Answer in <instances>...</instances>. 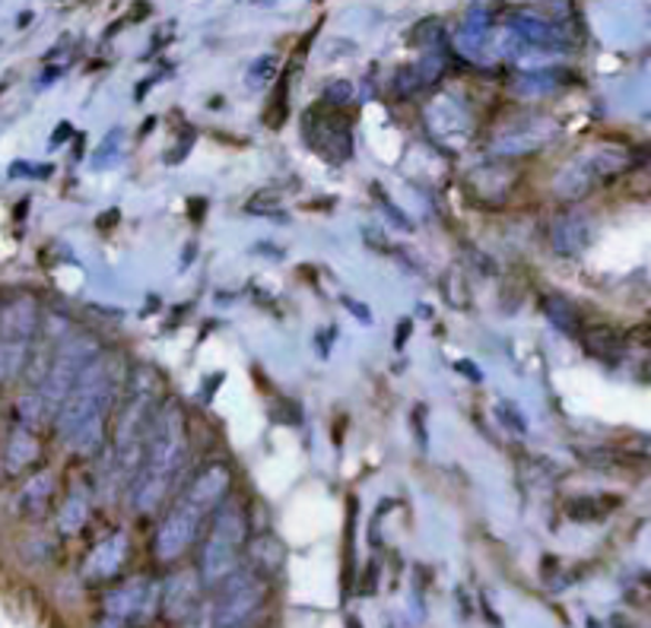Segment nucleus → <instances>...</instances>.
Segmentation results:
<instances>
[{
  "label": "nucleus",
  "mask_w": 651,
  "mask_h": 628,
  "mask_svg": "<svg viewBox=\"0 0 651 628\" xmlns=\"http://www.w3.org/2000/svg\"><path fill=\"white\" fill-rule=\"evenodd\" d=\"M124 378H127V366L118 349H99L93 362L76 374L71 391L64 394L58 413L51 419L58 439L71 444L76 454L102 451L115 403L124 391Z\"/></svg>",
  "instance_id": "1"
},
{
  "label": "nucleus",
  "mask_w": 651,
  "mask_h": 628,
  "mask_svg": "<svg viewBox=\"0 0 651 628\" xmlns=\"http://www.w3.org/2000/svg\"><path fill=\"white\" fill-rule=\"evenodd\" d=\"M188 461V416L175 397L159 400L137 473L131 480V508L137 514H153L163 508L172 486L178 483Z\"/></svg>",
  "instance_id": "2"
},
{
  "label": "nucleus",
  "mask_w": 651,
  "mask_h": 628,
  "mask_svg": "<svg viewBox=\"0 0 651 628\" xmlns=\"http://www.w3.org/2000/svg\"><path fill=\"white\" fill-rule=\"evenodd\" d=\"M232 492V470L223 461L204 464L188 486L182 488V495L175 498L169 512L163 514L156 536H153V553L159 562H175L192 549L194 539H200L207 521L214 517L219 505L229 498Z\"/></svg>",
  "instance_id": "3"
},
{
  "label": "nucleus",
  "mask_w": 651,
  "mask_h": 628,
  "mask_svg": "<svg viewBox=\"0 0 651 628\" xmlns=\"http://www.w3.org/2000/svg\"><path fill=\"white\" fill-rule=\"evenodd\" d=\"M156 406H159L156 374L149 369L127 374V384L115 403V413L108 422V439H105V442H112V470H108L112 483L131 486L137 464H141V454H144L146 432H149Z\"/></svg>",
  "instance_id": "4"
},
{
  "label": "nucleus",
  "mask_w": 651,
  "mask_h": 628,
  "mask_svg": "<svg viewBox=\"0 0 651 628\" xmlns=\"http://www.w3.org/2000/svg\"><path fill=\"white\" fill-rule=\"evenodd\" d=\"M99 349H102V343L90 330H68L51 349L49 362L39 372V381L32 384V394L20 403V422L32 425V429L42 425V422H51L64 394L76 381V374L93 362Z\"/></svg>",
  "instance_id": "5"
},
{
  "label": "nucleus",
  "mask_w": 651,
  "mask_h": 628,
  "mask_svg": "<svg viewBox=\"0 0 651 628\" xmlns=\"http://www.w3.org/2000/svg\"><path fill=\"white\" fill-rule=\"evenodd\" d=\"M204 543H200V562L197 575L204 587L223 584L245 558V543H248V512L239 498H226L214 517L204 527Z\"/></svg>",
  "instance_id": "6"
},
{
  "label": "nucleus",
  "mask_w": 651,
  "mask_h": 628,
  "mask_svg": "<svg viewBox=\"0 0 651 628\" xmlns=\"http://www.w3.org/2000/svg\"><path fill=\"white\" fill-rule=\"evenodd\" d=\"M39 325L42 305L32 292H10L0 299V388L25 372Z\"/></svg>",
  "instance_id": "7"
},
{
  "label": "nucleus",
  "mask_w": 651,
  "mask_h": 628,
  "mask_svg": "<svg viewBox=\"0 0 651 628\" xmlns=\"http://www.w3.org/2000/svg\"><path fill=\"white\" fill-rule=\"evenodd\" d=\"M217 604H214V626L241 628L248 619L261 612L267 600V578L251 568H236L223 584H217Z\"/></svg>",
  "instance_id": "8"
},
{
  "label": "nucleus",
  "mask_w": 651,
  "mask_h": 628,
  "mask_svg": "<svg viewBox=\"0 0 651 628\" xmlns=\"http://www.w3.org/2000/svg\"><path fill=\"white\" fill-rule=\"evenodd\" d=\"M627 165L629 159L623 153H617V150H595V153L579 156L576 163H569L559 172V178H556L554 185L556 194L566 197V200H579L585 194H591L601 182L620 175Z\"/></svg>",
  "instance_id": "9"
},
{
  "label": "nucleus",
  "mask_w": 651,
  "mask_h": 628,
  "mask_svg": "<svg viewBox=\"0 0 651 628\" xmlns=\"http://www.w3.org/2000/svg\"><path fill=\"white\" fill-rule=\"evenodd\" d=\"M591 238H595V223L585 209H566L550 223V245H554L556 255H581V251H588Z\"/></svg>",
  "instance_id": "10"
},
{
  "label": "nucleus",
  "mask_w": 651,
  "mask_h": 628,
  "mask_svg": "<svg viewBox=\"0 0 651 628\" xmlns=\"http://www.w3.org/2000/svg\"><path fill=\"white\" fill-rule=\"evenodd\" d=\"M156 597H159L156 584L149 581V578H134V581L115 587L105 597V616H115V619H124V622L141 619L146 612H153Z\"/></svg>",
  "instance_id": "11"
},
{
  "label": "nucleus",
  "mask_w": 651,
  "mask_h": 628,
  "mask_svg": "<svg viewBox=\"0 0 651 628\" xmlns=\"http://www.w3.org/2000/svg\"><path fill=\"white\" fill-rule=\"evenodd\" d=\"M127 556H131L127 534H121L118 531V534L105 536L102 543L93 546V553L83 562V578H86V581H108V578H115L121 568H124Z\"/></svg>",
  "instance_id": "12"
},
{
  "label": "nucleus",
  "mask_w": 651,
  "mask_h": 628,
  "mask_svg": "<svg viewBox=\"0 0 651 628\" xmlns=\"http://www.w3.org/2000/svg\"><path fill=\"white\" fill-rule=\"evenodd\" d=\"M512 35L518 42L534 48H554V51H562L569 48V32L559 23H550V20H540V17H512Z\"/></svg>",
  "instance_id": "13"
},
{
  "label": "nucleus",
  "mask_w": 651,
  "mask_h": 628,
  "mask_svg": "<svg viewBox=\"0 0 651 628\" xmlns=\"http://www.w3.org/2000/svg\"><path fill=\"white\" fill-rule=\"evenodd\" d=\"M39 451H42V444H39L35 429L20 422V425L13 429L10 442H7V451H3V466H7V473H10V476H20L29 466L39 464Z\"/></svg>",
  "instance_id": "14"
},
{
  "label": "nucleus",
  "mask_w": 651,
  "mask_h": 628,
  "mask_svg": "<svg viewBox=\"0 0 651 628\" xmlns=\"http://www.w3.org/2000/svg\"><path fill=\"white\" fill-rule=\"evenodd\" d=\"M245 558H248V568L251 572H258L261 578H270V575H277L283 568L287 549H283V543L273 534H261L245 543Z\"/></svg>",
  "instance_id": "15"
},
{
  "label": "nucleus",
  "mask_w": 651,
  "mask_h": 628,
  "mask_svg": "<svg viewBox=\"0 0 651 628\" xmlns=\"http://www.w3.org/2000/svg\"><path fill=\"white\" fill-rule=\"evenodd\" d=\"M200 575L194 572H178L172 575L169 584H166V597H163V606H166V616L172 619H185L197 606V594H200Z\"/></svg>",
  "instance_id": "16"
},
{
  "label": "nucleus",
  "mask_w": 651,
  "mask_h": 628,
  "mask_svg": "<svg viewBox=\"0 0 651 628\" xmlns=\"http://www.w3.org/2000/svg\"><path fill=\"white\" fill-rule=\"evenodd\" d=\"M576 337H579L581 347L588 349L591 356L607 359V362H613V359H620L627 352V337H623V330H617L613 325H581Z\"/></svg>",
  "instance_id": "17"
},
{
  "label": "nucleus",
  "mask_w": 651,
  "mask_h": 628,
  "mask_svg": "<svg viewBox=\"0 0 651 628\" xmlns=\"http://www.w3.org/2000/svg\"><path fill=\"white\" fill-rule=\"evenodd\" d=\"M438 76H442V64H438L435 58L416 64V68H401L394 73V80H391V93L407 99V95H416L420 90L433 86Z\"/></svg>",
  "instance_id": "18"
},
{
  "label": "nucleus",
  "mask_w": 651,
  "mask_h": 628,
  "mask_svg": "<svg viewBox=\"0 0 651 628\" xmlns=\"http://www.w3.org/2000/svg\"><path fill=\"white\" fill-rule=\"evenodd\" d=\"M54 473L51 470H42L35 476L25 480L23 492H20V512L23 514H42L49 508V502L54 498Z\"/></svg>",
  "instance_id": "19"
},
{
  "label": "nucleus",
  "mask_w": 651,
  "mask_h": 628,
  "mask_svg": "<svg viewBox=\"0 0 651 628\" xmlns=\"http://www.w3.org/2000/svg\"><path fill=\"white\" fill-rule=\"evenodd\" d=\"M544 315L550 318V325L556 327V330H562V333H579L581 330V315L576 305L569 302L566 296H544Z\"/></svg>",
  "instance_id": "20"
},
{
  "label": "nucleus",
  "mask_w": 651,
  "mask_h": 628,
  "mask_svg": "<svg viewBox=\"0 0 651 628\" xmlns=\"http://www.w3.org/2000/svg\"><path fill=\"white\" fill-rule=\"evenodd\" d=\"M86 512H90V505H86V498L76 492L68 498V505H64V512H61V531L64 534H76L80 527H83V521H86Z\"/></svg>",
  "instance_id": "21"
},
{
  "label": "nucleus",
  "mask_w": 651,
  "mask_h": 628,
  "mask_svg": "<svg viewBox=\"0 0 651 628\" xmlns=\"http://www.w3.org/2000/svg\"><path fill=\"white\" fill-rule=\"evenodd\" d=\"M248 213H255V216H277V219H287V213L280 207V197L277 194H255L248 204H245Z\"/></svg>",
  "instance_id": "22"
},
{
  "label": "nucleus",
  "mask_w": 651,
  "mask_h": 628,
  "mask_svg": "<svg viewBox=\"0 0 651 628\" xmlns=\"http://www.w3.org/2000/svg\"><path fill=\"white\" fill-rule=\"evenodd\" d=\"M607 508L601 505V498H572L569 502V517L572 521H601Z\"/></svg>",
  "instance_id": "23"
},
{
  "label": "nucleus",
  "mask_w": 651,
  "mask_h": 628,
  "mask_svg": "<svg viewBox=\"0 0 651 628\" xmlns=\"http://www.w3.org/2000/svg\"><path fill=\"white\" fill-rule=\"evenodd\" d=\"M496 416H499V422H506L512 432H521V435L528 432V416L512 400H499L496 403Z\"/></svg>",
  "instance_id": "24"
},
{
  "label": "nucleus",
  "mask_w": 651,
  "mask_h": 628,
  "mask_svg": "<svg viewBox=\"0 0 651 628\" xmlns=\"http://www.w3.org/2000/svg\"><path fill=\"white\" fill-rule=\"evenodd\" d=\"M350 83H331L328 93H324V105H334V109H343L350 102Z\"/></svg>",
  "instance_id": "25"
},
{
  "label": "nucleus",
  "mask_w": 651,
  "mask_h": 628,
  "mask_svg": "<svg viewBox=\"0 0 651 628\" xmlns=\"http://www.w3.org/2000/svg\"><path fill=\"white\" fill-rule=\"evenodd\" d=\"M343 308H350V311H353V315L360 318L362 325H369V321H372V315H369V308H365V305L356 302V299H350V296H343Z\"/></svg>",
  "instance_id": "26"
},
{
  "label": "nucleus",
  "mask_w": 651,
  "mask_h": 628,
  "mask_svg": "<svg viewBox=\"0 0 651 628\" xmlns=\"http://www.w3.org/2000/svg\"><path fill=\"white\" fill-rule=\"evenodd\" d=\"M407 337H411V321H401V330L394 333V349H404Z\"/></svg>",
  "instance_id": "27"
},
{
  "label": "nucleus",
  "mask_w": 651,
  "mask_h": 628,
  "mask_svg": "<svg viewBox=\"0 0 651 628\" xmlns=\"http://www.w3.org/2000/svg\"><path fill=\"white\" fill-rule=\"evenodd\" d=\"M455 369H458V372H464V378H471V381H480L483 378L480 369H477V366H471V362H455Z\"/></svg>",
  "instance_id": "28"
},
{
  "label": "nucleus",
  "mask_w": 651,
  "mask_h": 628,
  "mask_svg": "<svg viewBox=\"0 0 651 628\" xmlns=\"http://www.w3.org/2000/svg\"><path fill=\"white\" fill-rule=\"evenodd\" d=\"M96 628H127V622H124V619H115V616H102Z\"/></svg>",
  "instance_id": "29"
}]
</instances>
